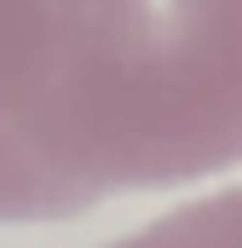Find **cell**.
<instances>
[{
    "mask_svg": "<svg viewBox=\"0 0 242 248\" xmlns=\"http://www.w3.org/2000/svg\"><path fill=\"white\" fill-rule=\"evenodd\" d=\"M237 0H0V214L231 156Z\"/></svg>",
    "mask_w": 242,
    "mask_h": 248,
    "instance_id": "1",
    "label": "cell"
}]
</instances>
